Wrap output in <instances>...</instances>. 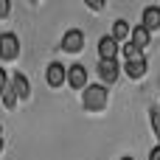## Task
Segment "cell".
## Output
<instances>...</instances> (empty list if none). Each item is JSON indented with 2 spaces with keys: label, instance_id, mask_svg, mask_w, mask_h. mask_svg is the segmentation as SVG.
Masks as SVG:
<instances>
[{
  "label": "cell",
  "instance_id": "1",
  "mask_svg": "<svg viewBox=\"0 0 160 160\" xmlns=\"http://www.w3.org/2000/svg\"><path fill=\"white\" fill-rule=\"evenodd\" d=\"M107 101H110V93H107V87H104V84H87V87L82 90V107H84V110H90V112L104 110V107H107Z\"/></svg>",
  "mask_w": 160,
  "mask_h": 160
},
{
  "label": "cell",
  "instance_id": "2",
  "mask_svg": "<svg viewBox=\"0 0 160 160\" xmlns=\"http://www.w3.org/2000/svg\"><path fill=\"white\" fill-rule=\"evenodd\" d=\"M17 56H20V39H17V34H11V31L0 34V59L3 62H14Z\"/></svg>",
  "mask_w": 160,
  "mask_h": 160
},
{
  "label": "cell",
  "instance_id": "3",
  "mask_svg": "<svg viewBox=\"0 0 160 160\" xmlns=\"http://www.w3.org/2000/svg\"><path fill=\"white\" fill-rule=\"evenodd\" d=\"M82 48H84V31L70 28V31L62 34V51H68V53H79Z\"/></svg>",
  "mask_w": 160,
  "mask_h": 160
},
{
  "label": "cell",
  "instance_id": "4",
  "mask_svg": "<svg viewBox=\"0 0 160 160\" xmlns=\"http://www.w3.org/2000/svg\"><path fill=\"white\" fill-rule=\"evenodd\" d=\"M45 82H48V87H62L68 82V68L62 62H51L45 70Z\"/></svg>",
  "mask_w": 160,
  "mask_h": 160
},
{
  "label": "cell",
  "instance_id": "5",
  "mask_svg": "<svg viewBox=\"0 0 160 160\" xmlns=\"http://www.w3.org/2000/svg\"><path fill=\"white\" fill-rule=\"evenodd\" d=\"M68 84L73 90H84L87 87V68L84 65H70L68 68Z\"/></svg>",
  "mask_w": 160,
  "mask_h": 160
},
{
  "label": "cell",
  "instance_id": "6",
  "mask_svg": "<svg viewBox=\"0 0 160 160\" xmlns=\"http://www.w3.org/2000/svg\"><path fill=\"white\" fill-rule=\"evenodd\" d=\"M98 76H101V84H112L118 79V62L115 59H98Z\"/></svg>",
  "mask_w": 160,
  "mask_h": 160
},
{
  "label": "cell",
  "instance_id": "7",
  "mask_svg": "<svg viewBox=\"0 0 160 160\" xmlns=\"http://www.w3.org/2000/svg\"><path fill=\"white\" fill-rule=\"evenodd\" d=\"M146 31H158L160 28V6H146L143 8V22H141Z\"/></svg>",
  "mask_w": 160,
  "mask_h": 160
},
{
  "label": "cell",
  "instance_id": "8",
  "mask_svg": "<svg viewBox=\"0 0 160 160\" xmlns=\"http://www.w3.org/2000/svg\"><path fill=\"white\" fill-rule=\"evenodd\" d=\"M118 51H121V45H118L112 37H101V39H98V56H101V59H115Z\"/></svg>",
  "mask_w": 160,
  "mask_h": 160
},
{
  "label": "cell",
  "instance_id": "9",
  "mask_svg": "<svg viewBox=\"0 0 160 160\" xmlns=\"http://www.w3.org/2000/svg\"><path fill=\"white\" fill-rule=\"evenodd\" d=\"M115 42H129V37H132V31H129V22L127 20H115L112 22V34H110Z\"/></svg>",
  "mask_w": 160,
  "mask_h": 160
},
{
  "label": "cell",
  "instance_id": "10",
  "mask_svg": "<svg viewBox=\"0 0 160 160\" xmlns=\"http://www.w3.org/2000/svg\"><path fill=\"white\" fill-rule=\"evenodd\" d=\"M149 39H152V31H146L143 25H138V28H132V37H129V42H132L135 48H141V51H143V48L149 45Z\"/></svg>",
  "mask_w": 160,
  "mask_h": 160
},
{
  "label": "cell",
  "instance_id": "11",
  "mask_svg": "<svg viewBox=\"0 0 160 160\" xmlns=\"http://www.w3.org/2000/svg\"><path fill=\"white\" fill-rule=\"evenodd\" d=\"M146 68H149V62H146V59H138V62H124V73H127L129 79H141V76L146 73Z\"/></svg>",
  "mask_w": 160,
  "mask_h": 160
},
{
  "label": "cell",
  "instance_id": "12",
  "mask_svg": "<svg viewBox=\"0 0 160 160\" xmlns=\"http://www.w3.org/2000/svg\"><path fill=\"white\" fill-rule=\"evenodd\" d=\"M11 87L17 90L20 98H28V96H31V84H28V79H25L22 73H14V76H11Z\"/></svg>",
  "mask_w": 160,
  "mask_h": 160
},
{
  "label": "cell",
  "instance_id": "13",
  "mask_svg": "<svg viewBox=\"0 0 160 160\" xmlns=\"http://www.w3.org/2000/svg\"><path fill=\"white\" fill-rule=\"evenodd\" d=\"M121 53H124V62H138V59H146L141 48H135L132 42H124L121 45Z\"/></svg>",
  "mask_w": 160,
  "mask_h": 160
},
{
  "label": "cell",
  "instance_id": "14",
  "mask_svg": "<svg viewBox=\"0 0 160 160\" xmlns=\"http://www.w3.org/2000/svg\"><path fill=\"white\" fill-rule=\"evenodd\" d=\"M17 98H20V96H17V90H14V87H8V90L3 93V104H6L8 110H14V107H17Z\"/></svg>",
  "mask_w": 160,
  "mask_h": 160
},
{
  "label": "cell",
  "instance_id": "15",
  "mask_svg": "<svg viewBox=\"0 0 160 160\" xmlns=\"http://www.w3.org/2000/svg\"><path fill=\"white\" fill-rule=\"evenodd\" d=\"M149 124H152V132H155V138L160 141V110H158V107L149 112Z\"/></svg>",
  "mask_w": 160,
  "mask_h": 160
},
{
  "label": "cell",
  "instance_id": "16",
  "mask_svg": "<svg viewBox=\"0 0 160 160\" xmlns=\"http://www.w3.org/2000/svg\"><path fill=\"white\" fill-rule=\"evenodd\" d=\"M8 87H11V79H8V76H6V70L0 68V98H3V93H6Z\"/></svg>",
  "mask_w": 160,
  "mask_h": 160
},
{
  "label": "cell",
  "instance_id": "17",
  "mask_svg": "<svg viewBox=\"0 0 160 160\" xmlns=\"http://www.w3.org/2000/svg\"><path fill=\"white\" fill-rule=\"evenodd\" d=\"M8 11H11V3L8 0H0V17H6Z\"/></svg>",
  "mask_w": 160,
  "mask_h": 160
},
{
  "label": "cell",
  "instance_id": "18",
  "mask_svg": "<svg viewBox=\"0 0 160 160\" xmlns=\"http://www.w3.org/2000/svg\"><path fill=\"white\" fill-rule=\"evenodd\" d=\"M149 160H160V143L152 149V152H149Z\"/></svg>",
  "mask_w": 160,
  "mask_h": 160
},
{
  "label": "cell",
  "instance_id": "19",
  "mask_svg": "<svg viewBox=\"0 0 160 160\" xmlns=\"http://www.w3.org/2000/svg\"><path fill=\"white\" fill-rule=\"evenodd\" d=\"M0 152H3V138H0Z\"/></svg>",
  "mask_w": 160,
  "mask_h": 160
},
{
  "label": "cell",
  "instance_id": "20",
  "mask_svg": "<svg viewBox=\"0 0 160 160\" xmlns=\"http://www.w3.org/2000/svg\"><path fill=\"white\" fill-rule=\"evenodd\" d=\"M121 160H132V158H121Z\"/></svg>",
  "mask_w": 160,
  "mask_h": 160
},
{
  "label": "cell",
  "instance_id": "21",
  "mask_svg": "<svg viewBox=\"0 0 160 160\" xmlns=\"http://www.w3.org/2000/svg\"><path fill=\"white\" fill-rule=\"evenodd\" d=\"M158 110H160V104H158Z\"/></svg>",
  "mask_w": 160,
  "mask_h": 160
},
{
  "label": "cell",
  "instance_id": "22",
  "mask_svg": "<svg viewBox=\"0 0 160 160\" xmlns=\"http://www.w3.org/2000/svg\"><path fill=\"white\" fill-rule=\"evenodd\" d=\"M0 129H3V127H0Z\"/></svg>",
  "mask_w": 160,
  "mask_h": 160
}]
</instances>
